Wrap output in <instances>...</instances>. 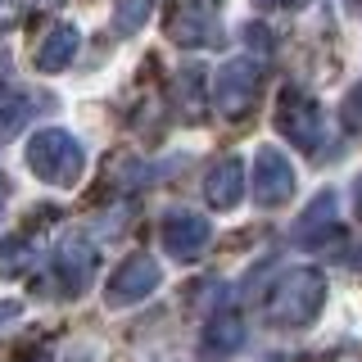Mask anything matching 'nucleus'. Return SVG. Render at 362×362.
I'll return each mask as SVG.
<instances>
[{
	"instance_id": "f257e3e1",
	"label": "nucleus",
	"mask_w": 362,
	"mask_h": 362,
	"mask_svg": "<svg viewBox=\"0 0 362 362\" xmlns=\"http://www.w3.org/2000/svg\"><path fill=\"white\" fill-rule=\"evenodd\" d=\"M322 303H326V276L317 267H294L267 294V322L299 331V326H308L322 313Z\"/></svg>"
},
{
	"instance_id": "f03ea898",
	"label": "nucleus",
	"mask_w": 362,
	"mask_h": 362,
	"mask_svg": "<svg viewBox=\"0 0 362 362\" xmlns=\"http://www.w3.org/2000/svg\"><path fill=\"white\" fill-rule=\"evenodd\" d=\"M28 168L45 181V186L68 190V186H77V181H82L86 154H82V145H77L64 127H45V132H37L28 141Z\"/></svg>"
},
{
	"instance_id": "7ed1b4c3",
	"label": "nucleus",
	"mask_w": 362,
	"mask_h": 362,
	"mask_svg": "<svg viewBox=\"0 0 362 362\" xmlns=\"http://www.w3.org/2000/svg\"><path fill=\"white\" fill-rule=\"evenodd\" d=\"M276 132L286 136L294 150L317 154V150H322V141H326V113H322V105H317L308 90L286 86L276 95Z\"/></svg>"
},
{
	"instance_id": "20e7f679",
	"label": "nucleus",
	"mask_w": 362,
	"mask_h": 362,
	"mask_svg": "<svg viewBox=\"0 0 362 362\" xmlns=\"http://www.w3.org/2000/svg\"><path fill=\"white\" fill-rule=\"evenodd\" d=\"M258 90H263V68L254 59H231L218 68V77H213V109H218V118L226 122H240L249 109L258 105Z\"/></svg>"
},
{
	"instance_id": "39448f33",
	"label": "nucleus",
	"mask_w": 362,
	"mask_h": 362,
	"mask_svg": "<svg viewBox=\"0 0 362 362\" xmlns=\"http://www.w3.org/2000/svg\"><path fill=\"white\" fill-rule=\"evenodd\" d=\"M168 41L173 45H186V50H204L222 37V0H177L168 9V23H163Z\"/></svg>"
},
{
	"instance_id": "423d86ee",
	"label": "nucleus",
	"mask_w": 362,
	"mask_h": 362,
	"mask_svg": "<svg viewBox=\"0 0 362 362\" xmlns=\"http://www.w3.org/2000/svg\"><path fill=\"white\" fill-rule=\"evenodd\" d=\"M245 190H254V204L263 209H276V204H290L294 195V168L281 150H254V177H245Z\"/></svg>"
},
{
	"instance_id": "0eeeda50",
	"label": "nucleus",
	"mask_w": 362,
	"mask_h": 362,
	"mask_svg": "<svg viewBox=\"0 0 362 362\" xmlns=\"http://www.w3.org/2000/svg\"><path fill=\"white\" fill-rule=\"evenodd\" d=\"M158 281H163V272L150 254H132L127 263H118V272L109 276L105 286V303L109 308H127V303H141L145 294L158 290Z\"/></svg>"
},
{
	"instance_id": "6e6552de",
	"label": "nucleus",
	"mask_w": 362,
	"mask_h": 362,
	"mask_svg": "<svg viewBox=\"0 0 362 362\" xmlns=\"http://www.w3.org/2000/svg\"><path fill=\"white\" fill-rule=\"evenodd\" d=\"M50 276H54V294H64V299L82 294L90 286V276H95V249H90V240L68 235L50 258Z\"/></svg>"
},
{
	"instance_id": "1a4fd4ad",
	"label": "nucleus",
	"mask_w": 362,
	"mask_h": 362,
	"mask_svg": "<svg viewBox=\"0 0 362 362\" xmlns=\"http://www.w3.org/2000/svg\"><path fill=\"white\" fill-rule=\"evenodd\" d=\"M158 235H163V249L173 258H181V263H190V258H199L204 249H209L213 240V226L199 218V213H168L163 226H158Z\"/></svg>"
},
{
	"instance_id": "9d476101",
	"label": "nucleus",
	"mask_w": 362,
	"mask_h": 362,
	"mask_svg": "<svg viewBox=\"0 0 362 362\" xmlns=\"http://www.w3.org/2000/svg\"><path fill=\"white\" fill-rule=\"evenodd\" d=\"M204 199L213 204L218 213L226 209H235V204L245 199V163L240 158H218V163L209 168V177H204Z\"/></svg>"
},
{
	"instance_id": "9b49d317",
	"label": "nucleus",
	"mask_w": 362,
	"mask_h": 362,
	"mask_svg": "<svg viewBox=\"0 0 362 362\" xmlns=\"http://www.w3.org/2000/svg\"><path fill=\"white\" fill-rule=\"evenodd\" d=\"M331 235H335V195L322 190V195L303 209L299 226H294V245H299V249H322Z\"/></svg>"
},
{
	"instance_id": "f8f14e48",
	"label": "nucleus",
	"mask_w": 362,
	"mask_h": 362,
	"mask_svg": "<svg viewBox=\"0 0 362 362\" xmlns=\"http://www.w3.org/2000/svg\"><path fill=\"white\" fill-rule=\"evenodd\" d=\"M77 45H82V37H77L73 23L50 28L41 37V45H37V68H41V73H64V68L77 59Z\"/></svg>"
},
{
	"instance_id": "ddd939ff",
	"label": "nucleus",
	"mask_w": 362,
	"mask_h": 362,
	"mask_svg": "<svg viewBox=\"0 0 362 362\" xmlns=\"http://www.w3.org/2000/svg\"><path fill=\"white\" fill-rule=\"evenodd\" d=\"M245 344V322L240 313H218L204 326V358H231Z\"/></svg>"
},
{
	"instance_id": "4468645a",
	"label": "nucleus",
	"mask_w": 362,
	"mask_h": 362,
	"mask_svg": "<svg viewBox=\"0 0 362 362\" xmlns=\"http://www.w3.org/2000/svg\"><path fill=\"white\" fill-rule=\"evenodd\" d=\"M37 263V245H32V235H5L0 240V276H23V272H32Z\"/></svg>"
},
{
	"instance_id": "2eb2a0df",
	"label": "nucleus",
	"mask_w": 362,
	"mask_h": 362,
	"mask_svg": "<svg viewBox=\"0 0 362 362\" xmlns=\"http://www.w3.org/2000/svg\"><path fill=\"white\" fill-rule=\"evenodd\" d=\"M32 105H37L32 95H9L5 105H0V141H9V136L23 132V122L32 118Z\"/></svg>"
},
{
	"instance_id": "dca6fc26",
	"label": "nucleus",
	"mask_w": 362,
	"mask_h": 362,
	"mask_svg": "<svg viewBox=\"0 0 362 362\" xmlns=\"http://www.w3.org/2000/svg\"><path fill=\"white\" fill-rule=\"evenodd\" d=\"M145 18H150V0H113V28L127 37V32H141Z\"/></svg>"
},
{
	"instance_id": "f3484780",
	"label": "nucleus",
	"mask_w": 362,
	"mask_h": 362,
	"mask_svg": "<svg viewBox=\"0 0 362 362\" xmlns=\"http://www.w3.org/2000/svg\"><path fill=\"white\" fill-rule=\"evenodd\" d=\"M339 118H344V132L362 136V82H358V86H349L344 105H339Z\"/></svg>"
},
{
	"instance_id": "a211bd4d",
	"label": "nucleus",
	"mask_w": 362,
	"mask_h": 362,
	"mask_svg": "<svg viewBox=\"0 0 362 362\" xmlns=\"http://www.w3.org/2000/svg\"><path fill=\"white\" fill-rule=\"evenodd\" d=\"M23 23V0H0V28H14Z\"/></svg>"
},
{
	"instance_id": "6ab92c4d",
	"label": "nucleus",
	"mask_w": 362,
	"mask_h": 362,
	"mask_svg": "<svg viewBox=\"0 0 362 362\" xmlns=\"http://www.w3.org/2000/svg\"><path fill=\"white\" fill-rule=\"evenodd\" d=\"M258 9H303V5H313V0H254Z\"/></svg>"
},
{
	"instance_id": "aec40b11",
	"label": "nucleus",
	"mask_w": 362,
	"mask_h": 362,
	"mask_svg": "<svg viewBox=\"0 0 362 362\" xmlns=\"http://www.w3.org/2000/svg\"><path fill=\"white\" fill-rule=\"evenodd\" d=\"M5 199H9V181H5V173H0V213H5Z\"/></svg>"
},
{
	"instance_id": "412c9836",
	"label": "nucleus",
	"mask_w": 362,
	"mask_h": 362,
	"mask_svg": "<svg viewBox=\"0 0 362 362\" xmlns=\"http://www.w3.org/2000/svg\"><path fill=\"white\" fill-rule=\"evenodd\" d=\"M358 218H362V186H358Z\"/></svg>"
}]
</instances>
